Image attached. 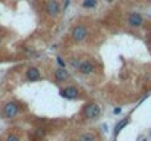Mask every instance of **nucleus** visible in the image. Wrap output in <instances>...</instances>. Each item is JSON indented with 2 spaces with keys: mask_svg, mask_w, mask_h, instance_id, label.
I'll return each mask as SVG.
<instances>
[{
  "mask_svg": "<svg viewBox=\"0 0 151 141\" xmlns=\"http://www.w3.org/2000/svg\"><path fill=\"white\" fill-rule=\"evenodd\" d=\"M128 24H129L132 28H139V27H142V24H144V18H142L138 12H132V13L128 16Z\"/></svg>",
  "mask_w": 151,
  "mask_h": 141,
  "instance_id": "0eeeda50",
  "label": "nucleus"
},
{
  "mask_svg": "<svg viewBox=\"0 0 151 141\" xmlns=\"http://www.w3.org/2000/svg\"><path fill=\"white\" fill-rule=\"evenodd\" d=\"M57 65H59L60 68H65V60H63L62 57H57Z\"/></svg>",
  "mask_w": 151,
  "mask_h": 141,
  "instance_id": "dca6fc26",
  "label": "nucleus"
},
{
  "mask_svg": "<svg viewBox=\"0 0 151 141\" xmlns=\"http://www.w3.org/2000/svg\"><path fill=\"white\" fill-rule=\"evenodd\" d=\"M71 37H72L73 41L81 43V41L87 40V37H88V28H87L85 25H76V27L72 28V31H71Z\"/></svg>",
  "mask_w": 151,
  "mask_h": 141,
  "instance_id": "f257e3e1",
  "label": "nucleus"
},
{
  "mask_svg": "<svg viewBox=\"0 0 151 141\" xmlns=\"http://www.w3.org/2000/svg\"><path fill=\"white\" fill-rule=\"evenodd\" d=\"M100 113H101V109H100V106H98L97 103H90V104H87L85 109H84V115H85L87 119L98 118Z\"/></svg>",
  "mask_w": 151,
  "mask_h": 141,
  "instance_id": "f03ea898",
  "label": "nucleus"
},
{
  "mask_svg": "<svg viewBox=\"0 0 151 141\" xmlns=\"http://www.w3.org/2000/svg\"><path fill=\"white\" fill-rule=\"evenodd\" d=\"M142 141H147V140H142Z\"/></svg>",
  "mask_w": 151,
  "mask_h": 141,
  "instance_id": "6ab92c4d",
  "label": "nucleus"
},
{
  "mask_svg": "<svg viewBox=\"0 0 151 141\" xmlns=\"http://www.w3.org/2000/svg\"><path fill=\"white\" fill-rule=\"evenodd\" d=\"M68 78H69V72H68L65 68H59V69L54 71V79H56L57 82H63V81H66Z\"/></svg>",
  "mask_w": 151,
  "mask_h": 141,
  "instance_id": "1a4fd4ad",
  "label": "nucleus"
},
{
  "mask_svg": "<svg viewBox=\"0 0 151 141\" xmlns=\"http://www.w3.org/2000/svg\"><path fill=\"white\" fill-rule=\"evenodd\" d=\"M150 41H151V33H150Z\"/></svg>",
  "mask_w": 151,
  "mask_h": 141,
  "instance_id": "a211bd4d",
  "label": "nucleus"
},
{
  "mask_svg": "<svg viewBox=\"0 0 151 141\" xmlns=\"http://www.w3.org/2000/svg\"><path fill=\"white\" fill-rule=\"evenodd\" d=\"M0 41H2V40H0Z\"/></svg>",
  "mask_w": 151,
  "mask_h": 141,
  "instance_id": "aec40b11",
  "label": "nucleus"
},
{
  "mask_svg": "<svg viewBox=\"0 0 151 141\" xmlns=\"http://www.w3.org/2000/svg\"><path fill=\"white\" fill-rule=\"evenodd\" d=\"M126 125H128V119H123V120H120V122H119V123L116 125V131H114V135H117V134H119V132L122 131V128H123V126H126Z\"/></svg>",
  "mask_w": 151,
  "mask_h": 141,
  "instance_id": "f8f14e48",
  "label": "nucleus"
},
{
  "mask_svg": "<svg viewBox=\"0 0 151 141\" xmlns=\"http://www.w3.org/2000/svg\"><path fill=\"white\" fill-rule=\"evenodd\" d=\"M81 62H82V60H79V59H73V60H71V65H72L73 68H76V69H78V68H79V65H81Z\"/></svg>",
  "mask_w": 151,
  "mask_h": 141,
  "instance_id": "2eb2a0df",
  "label": "nucleus"
},
{
  "mask_svg": "<svg viewBox=\"0 0 151 141\" xmlns=\"http://www.w3.org/2000/svg\"><path fill=\"white\" fill-rule=\"evenodd\" d=\"M18 113H19V106H18V103H15V101H9V103L5 104V107H3V115H5L8 119L16 118Z\"/></svg>",
  "mask_w": 151,
  "mask_h": 141,
  "instance_id": "7ed1b4c3",
  "label": "nucleus"
},
{
  "mask_svg": "<svg viewBox=\"0 0 151 141\" xmlns=\"http://www.w3.org/2000/svg\"><path fill=\"white\" fill-rule=\"evenodd\" d=\"M120 112H122V109H120V107H114V110H113V113H114V115H119Z\"/></svg>",
  "mask_w": 151,
  "mask_h": 141,
  "instance_id": "f3484780",
  "label": "nucleus"
},
{
  "mask_svg": "<svg viewBox=\"0 0 151 141\" xmlns=\"http://www.w3.org/2000/svg\"><path fill=\"white\" fill-rule=\"evenodd\" d=\"M97 140V137L92 134V132H84L79 138H78V141H95Z\"/></svg>",
  "mask_w": 151,
  "mask_h": 141,
  "instance_id": "9d476101",
  "label": "nucleus"
},
{
  "mask_svg": "<svg viewBox=\"0 0 151 141\" xmlns=\"http://www.w3.org/2000/svg\"><path fill=\"white\" fill-rule=\"evenodd\" d=\"M60 12V8H59V3L56 2V0H49V2L46 3V13L52 18H56Z\"/></svg>",
  "mask_w": 151,
  "mask_h": 141,
  "instance_id": "423d86ee",
  "label": "nucleus"
},
{
  "mask_svg": "<svg viewBox=\"0 0 151 141\" xmlns=\"http://www.w3.org/2000/svg\"><path fill=\"white\" fill-rule=\"evenodd\" d=\"M78 71L82 75H91L95 71V65H94L92 60H82L81 65H79V68H78Z\"/></svg>",
  "mask_w": 151,
  "mask_h": 141,
  "instance_id": "39448f33",
  "label": "nucleus"
},
{
  "mask_svg": "<svg viewBox=\"0 0 151 141\" xmlns=\"http://www.w3.org/2000/svg\"><path fill=\"white\" fill-rule=\"evenodd\" d=\"M97 6V0H84L82 2V8L85 9H92Z\"/></svg>",
  "mask_w": 151,
  "mask_h": 141,
  "instance_id": "9b49d317",
  "label": "nucleus"
},
{
  "mask_svg": "<svg viewBox=\"0 0 151 141\" xmlns=\"http://www.w3.org/2000/svg\"><path fill=\"white\" fill-rule=\"evenodd\" d=\"M44 135H46V129L44 128H37L35 129V137L37 138H43Z\"/></svg>",
  "mask_w": 151,
  "mask_h": 141,
  "instance_id": "ddd939ff",
  "label": "nucleus"
},
{
  "mask_svg": "<svg viewBox=\"0 0 151 141\" xmlns=\"http://www.w3.org/2000/svg\"><path fill=\"white\" fill-rule=\"evenodd\" d=\"M6 141H19V137L15 135V134H9V135L6 137Z\"/></svg>",
  "mask_w": 151,
  "mask_h": 141,
  "instance_id": "4468645a",
  "label": "nucleus"
},
{
  "mask_svg": "<svg viewBox=\"0 0 151 141\" xmlns=\"http://www.w3.org/2000/svg\"><path fill=\"white\" fill-rule=\"evenodd\" d=\"M60 96L63 98H68V100H72V98H78L79 97V90L76 87H66V88H62L60 90Z\"/></svg>",
  "mask_w": 151,
  "mask_h": 141,
  "instance_id": "20e7f679",
  "label": "nucleus"
},
{
  "mask_svg": "<svg viewBox=\"0 0 151 141\" xmlns=\"http://www.w3.org/2000/svg\"><path fill=\"white\" fill-rule=\"evenodd\" d=\"M25 77H27V79L28 81H31V82H34V81H38L40 79V69L38 68H35V66H31V68H28L27 69V72H25Z\"/></svg>",
  "mask_w": 151,
  "mask_h": 141,
  "instance_id": "6e6552de",
  "label": "nucleus"
}]
</instances>
